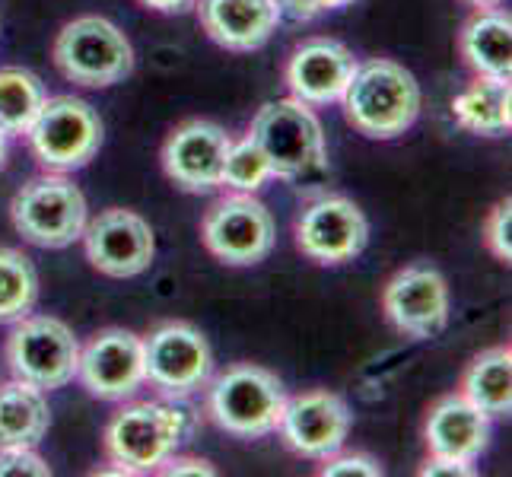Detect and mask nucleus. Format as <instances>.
<instances>
[{
  "label": "nucleus",
  "instance_id": "dca6fc26",
  "mask_svg": "<svg viewBox=\"0 0 512 477\" xmlns=\"http://www.w3.org/2000/svg\"><path fill=\"white\" fill-rule=\"evenodd\" d=\"M229 144H233V137L220 125H214V121H201V118L185 121V125H179L166 137L163 169L182 191L191 194L214 191L220 185L223 156Z\"/></svg>",
  "mask_w": 512,
  "mask_h": 477
},
{
  "label": "nucleus",
  "instance_id": "f03ea898",
  "mask_svg": "<svg viewBox=\"0 0 512 477\" xmlns=\"http://www.w3.org/2000/svg\"><path fill=\"white\" fill-rule=\"evenodd\" d=\"M284 401V382L271 369L236 363L223 369L210 385L207 411L223 433L239 439H261L277 430Z\"/></svg>",
  "mask_w": 512,
  "mask_h": 477
},
{
  "label": "nucleus",
  "instance_id": "f8f14e48",
  "mask_svg": "<svg viewBox=\"0 0 512 477\" xmlns=\"http://www.w3.org/2000/svg\"><path fill=\"white\" fill-rule=\"evenodd\" d=\"M77 379L99 401H128L147 382L144 338L125 328H105L80 347Z\"/></svg>",
  "mask_w": 512,
  "mask_h": 477
},
{
  "label": "nucleus",
  "instance_id": "393cba45",
  "mask_svg": "<svg viewBox=\"0 0 512 477\" xmlns=\"http://www.w3.org/2000/svg\"><path fill=\"white\" fill-rule=\"evenodd\" d=\"M39 303V274L29 255L0 245V325L26 318Z\"/></svg>",
  "mask_w": 512,
  "mask_h": 477
},
{
  "label": "nucleus",
  "instance_id": "39448f33",
  "mask_svg": "<svg viewBox=\"0 0 512 477\" xmlns=\"http://www.w3.org/2000/svg\"><path fill=\"white\" fill-rule=\"evenodd\" d=\"M51 55L70 83L90 86V90L115 86L134 70V48L128 35L105 16H80L67 23L58 32Z\"/></svg>",
  "mask_w": 512,
  "mask_h": 477
},
{
  "label": "nucleus",
  "instance_id": "2f4dec72",
  "mask_svg": "<svg viewBox=\"0 0 512 477\" xmlns=\"http://www.w3.org/2000/svg\"><path fill=\"white\" fill-rule=\"evenodd\" d=\"M280 10H290L296 20H312V16H319L325 10H341L353 0H277Z\"/></svg>",
  "mask_w": 512,
  "mask_h": 477
},
{
  "label": "nucleus",
  "instance_id": "473e14b6",
  "mask_svg": "<svg viewBox=\"0 0 512 477\" xmlns=\"http://www.w3.org/2000/svg\"><path fill=\"white\" fill-rule=\"evenodd\" d=\"M140 4L156 10V13H182V10L198 4V0H140Z\"/></svg>",
  "mask_w": 512,
  "mask_h": 477
},
{
  "label": "nucleus",
  "instance_id": "5701e85b",
  "mask_svg": "<svg viewBox=\"0 0 512 477\" xmlns=\"http://www.w3.org/2000/svg\"><path fill=\"white\" fill-rule=\"evenodd\" d=\"M509 80L503 77H478L468 90H462L452 99V115L455 121L471 134L484 137H500L512 128V112H509Z\"/></svg>",
  "mask_w": 512,
  "mask_h": 477
},
{
  "label": "nucleus",
  "instance_id": "c85d7f7f",
  "mask_svg": "<svg viewBox=\"0 0 512 477\" xmlns=\"http://www.w3.org/2000/svg\"><path fill=\"white\" fill-rule=\"evenodd\" d=\"M0 477H51V468L35 449H0Z\"/></svg>",
  "mask_w": 512,
  "mask_h": 477
},
{
  "label": "nucleus",
  "instance_id": "aec40b11",
  "mask_svg": "<svg viewBox=\"0 0 512 477\" xmlns=\"http://www.w3.org/2000/svg\"><path fill=\"white\" fill-rule=\"evenodd\" d=\"M458 51L478 77L512 74V20L500 7H484L458 32Z\"/></svg>",
  "mask_w": 512,
  "mask_h": 477
},
{
  "label": "nucleus",
  "instance_id": "a211bd4d",
  "mask_svg": "<svg viewBox=\"0 0 512 477\" xmlns=\"http://www.w3.org/2000/svg\"><path fill=\"white\" fill-rule=\"evenodd\" d=\"M204 32L226 51H258L280 26L277 0H201Z\"/></svg>",
  "mask_w": 512,
  "mask_h": 477
},
{
  "label": "nucleus",
  "instance_id": "f3484780",
  "mask_svg": "<svg viewBox=\"0 0 512 477\" xmlns=\"http://www.w3.org/2000/svg\"><path fill=\"white\" fill-rule=\"evenodd\" d=\"M353 70H357V58L344 42L309 39L287 61V86L293 99L306 105L341 102Z\"/></svg>",
  "mask_w": 512,
  "mask_h": 477
},
{
  "label": "nucleus",
  "instance_id": "2eb2a0df",
  "mask_svg": "<svg viewBox=\"0 0 512 477\" xmlns=\"http://www.w3.org/2000/svg\"><path fill=\"white\" fill-rule=\"evenodd\" d=\"M350 420L353 417L347 401L341 395L319 388V392H303L296 398H287L277 430L284 436L290 452L322 462V458L341 452L350 433Z\"/></svg>",
  "mask_w": 512,
  "mask_h": 477
},
{
  "label": "nucleus",
  "instance_id": "6e6552de",
  "mask_svg": "<svg viewBox=\"0 0 512 477\" xmlns=\"http://www.w3.org/2000/svg\"><path fill=\"white\" fill-rule=\"evenodd\" d=\"M7 338V363L13 379H23L42 392H55L77 379L80 341L55 315H26Z\"/></svg>",
  "mask_w": 512,
  "mask_h": 477
},
{
  "label": "nucleus",
  "instance_id": "4be33fe9",
  "mask_svg": "<svg viewBox=\"0 0 512 477\" xmlns=\"http://www.w3.org/2000/svg\"><path fill=\"white\" fill-rule=\"evenodd\" d=\"M462 395L493 417H509L512 411V350L509 347H490L478 353L462 376Z\"/></svg>",
  "mask_w": 512,
  "mask_h": 477
},
{
  "label": "nucleus",
  "instance_id": "4468645a",
  "mask_svg": "<svg viewBox=\"0 0 512 477\" xmlns=\"http://www.w3.org/2000/svg\"><path fill=\"white\" fill-rule=\"evenodd\" d=\"M382 312L395 331L414 341L436 338L449 325V284L430 264L398 271L382 290Z\"/></svg>",
  "mask_w": 512,
  "mask_h": 477
},
{
  "label": "nucleus",
  "instance_id": "bb28decb",
  "mask_svg": "<svg viewBox=\"0 0 512 477\" xmlns=\"http://www.w3.org/2000/svg\"><path fill=\"white\" fill-rule=\"evenodd\" d=\"M484 245L487 252L509 264L512 261V201H500L490 210V217L484 220Z\"/></svg>",
  "mask_w": 512,
  "mask_h": 477
},
{
  "label": "nucleus",
  "instance_id": "f704fd0d",
  "mask_svg": "<svg viewBox=\"0 0 512 477\" xmlns=\"http://www.w3.org/2000/svg\"><path fill=\"white\" fill-rule=\"evenodd\" d=\"M7 147H10V137L0 131V166H4V159H7Z\"/></svg>",
  "mask_w": 512,
  "mask_h": 477
},
{
  "label": "nucleus",
  "instance_id": "1a4fd4ad",
  "mask_svg": "<svg viewBox=\"0 0 512 477\" xmlns=\"http://www.w3.org/2000/svg\"><path fill=\"white\" fill-rule=\"evenodd\" d=\"M207 252L229 268H252L274 252L277 229L271 210L255 194H229L207 210L201 223Z\"/></svg>",
  "mask_w": 512,
  "mask_h": 477
},
{
  "label": "nucleus",
  "instance_id": "b1692460",
  "mask_svg": "<svg viewBox=\"0 0 512 477\" xmlns=\"http://www.w3.org/2000/svg\"><path fill=\"white\" fill-rule=\"evenodd\" d=\"M45 86L42 80L23 67H4L0 70V131L7 137H20L32 128L45 105Z\"/></svg>",
  "mask_w": 512,
  "mask_h": 477
},
{
  "label": "nucleus",
  "instance_id": "7ed1b4c3",
  "mask_svg": "<svg viewBox=\"0 0 512 477\" xmlns=\"http://www.w3.org/2000/svg\"><path fill=\"white\" fill-rule=\"evenodd\" d=\"M249 137L258 144L277 179H303L325 169V131L312 105L299 99H277L261 105L252 118Z\"/></svg>",
  "mask_w": 512,
  "mask_h": 477
},
{
  "label": "nucleus",
  "instance_id": "9b49d317",
  "mask_svg": "<svg viewBox=\"0 0 512 477\" xmlns=\"http://www.w3.org/2000/svg\"><path fill=\"white\" fill-rule=\"evenodd\" d=\"M369 242V220L344 194H325L296 217V249L315 264L353 261Z\"/></svg>",
  "mask_w": 512,
  "mask_h": 477
},
{
  "label": "nucleus",
  "instance_id": "6ab92c4d",
  "mask_svg": "<svg viewBox=\"0 0 512 477\" xmlns=\"http://www.w3.org/2000/svg\"><path fill=\"white\" fill-rule=\"evenodd\" d=\"M423 439L430 455H449L474 465L490 446V417L465 395H446L430 408Z\"/></svg>",
  "mask_w": 512,
  "mask_h": 477
},
{
  "label": "nucleus",
  "instance_id": "7c9ffc66",
  "mask_svg": "<svg viewBox=\"0 0 512 477\" xmlns=\"http://www.w3.org/2000/svg\"><path fill=\"white\" fill-rule=\"evenodd\" d=\"M417 474L420 477H471L474 468L471 462H458V458H449V455H430Z\"/></svg>",
  "mask_w": 512,
  "mask_h": 477
},
{
  "label": "nucleus",
  "instance_id": "9d476101",
  "mask_svg": "<svg viewBox=\"0 0 512 477\" xmlns=\"http://www.w3.org/2000/svg\"><path fill=\"white\" fill-rule=\"evenodd\" d=\"M147 382L166 398H188L214 376V350L188 322H166L144 341Z\"/></svg>",
  "mask_w": 512,
  "mask_h": 477
},
{
  "label": "nucleus",
  "instance_id": "412c9836",
  "mask_svg": "<svg viewBox=\"0 0 512 477\" xmlns=\"http://www.w3.org/2000/svg\"><path fill=\"white\" fill-rule=\"evenodd\" d=\"M51 411L42 388L23 379L0 385V449H35L48 436Z\"/></svg>",
  "mask_w": 512,
  "mask_h": 477
},
{
  "label": "nucleus",
  "instance_id": "f257e3e1",
  "mask_svg": "<svg viewBox=\"0 0 512 477\" xmlns=\"http://www.w3.org/2000/svg\"><path fill=\"white\" fill-rule=\"evenodd\" d=\"M341 102L347 121L360 134L392 140L408 131L420 115V83L401 64L376 58L357 64Z\"/></svg>",
  "mask_w": 512,
  "mask_h": 477
},
{
  "label": "nucleus",
  "instance_id": "ddd939ff",
  "mask_svg": "<svg viewBox=\"0 0 512 477\" xmlns=\"http://www.w3.org/2000/svg\"><path fill=\"white\" fill-rule=\"evenodd\" d=\"M80 239L93 268L118 280L144 274L156 255L150 223L125 207H109L99 217L86 220Z\"/></svg>",
  "mask_w": 512,
  "mask_h": 477
},
{
  "label": "nucleus",
  "instance_id": "0eeeda50",
  "mask_svg": "<svg viewBox=\"0 0 512 477\" xmlns=\"http://www.w3.org/2000/svg\"><path fill=\"white\" fill-rule=\"evenodd\" d=\"M26 137L32 156L45 172L67 175L93 163L102 147V121L90 102L77 96H55L45 99Z\"/></svg>",
  "mask_w": 512,
  "mask_h": 477
},
{
  "label": "nucleus",
  "instance_id": "72a5a7b5",
  "mask_svg": "<svg viewBox=\"0 0 512 477\" xmlns=\"http://www.w3.org/2000/svg\"><path fill=\"white\" fill-rule=\"evenodd\" d=\"M465 4H471V7H478V10H484V7H500L503 0H465Z\"/></svg>",
  "mask_w": 512,
  "mask_h": 477
},
{
  "label": "nucleus",
  "instance_id": "20e7f679",
  "mask_svg": "<svg viewBox=\"0 0 512 477\" xmlns=\"http://www.w3.org/2000/svg\"><path fill=\"white\" fill-rule=\"evenodd\" d=\"M191 423L188 414L175 404L137 401L125 404L105 427V452L115 465H125L134 474H150L166 458L188 443Z\"/></svg>",
  "mask_w": 512,
  "mask_h": 477
},
{
  "label": "nucleus",
  "instance_id": "a878e982",
  "mask_svg": "<svg viewBox=\"0 0 512 477\" xmlns=\"http://www.w3.org/2000/svg\"><path fill=\"white\" fill-rule=\"evenodd\" d=\"M274 179L271 166L264 153L258 150L255 140L245 134L242 140H233L223 156V172H220V185L242 191V194H255L264 182Z\"/></svg>",
  "mask_w": 512,
  "mask_h": 477
},
{
  "label": "nucleus",
  "instance_id": "cd10ccee",
  "mask_svg": "<svg viewBox=\"0 0 512 477\" xmlns=\"http://www.w3.org/2000/svg\"><path fill=\"white\" fill-rule=\"evenodd\" d=\"M322 477H382L385 468L376 462L373 455H363V452H334L328 458H322Z\"/></svg>",
  "mask_w": 512,
  "mask_h": 477
},
{
  "label": "nucleus",
  "instance_id": "c756f323",
  "mask_svg": "<svg viewBox=\"0 0 512 477\" xmlns=\"http://www.w3.org/2000/svg\"><path fill=\"white\" fill-rule=\"evenodd\" d=\"M160 474H166V477H179V474H194V477H214L217 474V468L210 465V462H204V458H188V455H169L166 462L156 468Z\"/></svg>",
  "mask_w": 512,
  "mask_h": 477
},
{
  "label": "nucleus",
  "instance_id": "423d86ee",
  "mask_svg": "<svg viewBox=\"0 0 512 477\" xmlns=\"http://www.w3.org/2000/svg\"><path fill=\"white\" fill-rule=\"evenodd\" d=\"M10 220L16 233L39 249H67L83 236L86 198L67 175L45 172L13 194Z\"/></svg>",
  "mask_w": 512,
  "mask_h": 477
}]
</instances>
